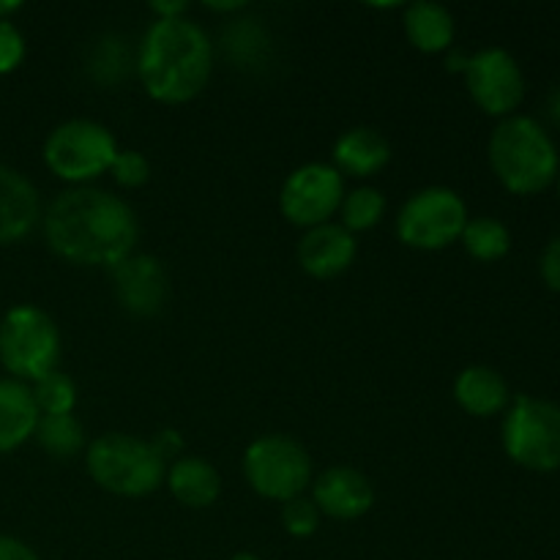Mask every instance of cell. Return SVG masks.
<instances>
[{"label": "cell", "instance_id": "obj_18", "mask_svg": "<svg viewBox=\"0 0 560 560\" xmlns=\"http://www.w3.org/2000/svg\"><path fill=\"white\" fill-rule=\"evenodd\" d=\"M454 397L465 413L487 419V416L501 413L509 405V383L492 366L474 364L459 372L454 383Z\"/></svg>", "mask_w": 560, "mask_h": 560}, {"label": "cell", "instance_id": "obj_20", "mask_svg": "<svg viewBox=\"0 0 560 560\" xmlns=\"http://www.w3.org/2000/svg\"><path fill=\"white\" fill-rule=\"evenodd\" d=\"M405 33H408L410 44L427 55L446 52L454 42V16L446 5L432 3V0H419L405 9Z\"/></svg>", "mask_w": 560, "mask_h": 560}, {"label": "cell", "instance_id": "obj_12", "mask_svg": "<svg viewBox=\"0 0 560 560\" xmlns=\"http://www.w3.org/2000/svg\"><path fill=\"white\" fill-rule=\"evenodd\" d=\"M113 279L120 306L131 315L153 317L167 304L170 277L153 255H129L113 268Z\"/></svg>", "mask_w": 560, "mask_h": 560}, {"label": "cell", "instance_id": "obj_8", "mask_svg": "<svg viewBox=\"0 0 560 560\" xmlns=\"http://www.w3.org/2000/svg\"><path fill=\"white\" fill-rule=\"evenodd\" d=\"M244 474L252 490L268 501L288 503L304 495L312 481V459L299 441L288 435L257 438L244 454Z\"/></svg>", "mask_w": 560, "mask_h": 560}, {"label": "cell", "instance_id": "obj_15", "mask_svg": "<svg viewBox=\"0 0 560 560\" xmlns=\"http://www.w3.org/2000/svg\"><path fill=\"white\" fill-rule=\"evenodd\" d=\"M42 217L38 191L20 170L0 164V246L22 241Z\"/></svg>", "mask_w": 560, "mask_h": 560}, {"label": "cell", "instance_id": "obj_31", "mask_svg": "<svg viewBox=\"0 0 560 560\" xmlns=\"http://www.w3.org/2000/svg\"><path fill=\"white\" fill-rule=\"evenodd\" d=\"M0 560H42L25 541L14 536H0Z\"/></svg>", "mask_w": 560, "mask_h": 560}, {"label": "cell", "instance_id": "obj_5", "mask_svg": "<svg viewBox=\"0 0 560 560\" xmlns=\"http://www.w3.org/2000/svg\"><path fill=\"white\" fill-rule=\"evenodd\" d=\"M60 331L52 317L33 304L14 306L0 320V364L14 381H33L58 370Z\"/></svg>", "mask_w": 560, "mask_h": 560}, {"label": "cell", "instance_id": "obj_13", "mask_svg": "<svg viewBox=\"0 0 560 560\" xmlns=\"http://www.w3.org/2000/svg\"><path fill=\"white\" fill-rule=\"evenodd\" d=\"M312 501L326 517L359 520L375 503V490L361 470L337 465V468H328L317 476Z\"/></svg>", "mask_w": 560, "mask_h": 560}, {"label": "cell", "instance_id": "obj_28", "mask_svg": "<svg viewBox=\"0 0 560 560\" xmlns=\"http://www.w3.org/2000/svg\"><path fill=\"white\" fill-rule=\"evenodd\" d=\"M25 58V38L20 27L9 20H0V74H9Z\"/></svg>", "mask_w": 560, "mask_h": 560}, {"label": "cell", "instance_id": "obj_32", "mask_svg": "<svg viewBox=\"0 0 560 560\" xmlns=\"http://www.w3.org/2000/svg\"><path fill=\"white\" fill-rule=\"evenodd\" d=\"M151 11L156 14V20H178V16H186V11H189V3H184V0H156V3H151Z\"/></svg>", "mask_w": 560, "mask_h": 560}, {"label": "cell", "instance_id": "obj_11", "mask_svg": "<svg viewBox=\"0 0 560 560\" xmlns=\"http://www.w3.org/2000/svg\"><path fill=\"white\" fill-rule=\"evenodd\" d=\"M465 85L470 98L495 118H509L525 96V77L512 52L501 47L470 55L465 66Z\"/></svg>", "mask_w": 560, "mask_h": 560}, {"label": "cell", "instance_id": "obj_21", "mask_svg": "<svg viewBox=\"0 0 560 560\" xmlns=\"http://www.w3.org/2000/svg\"><path fill=\"white\" fill-rule=\"evenodd\" d=\"M459 241H463L465 252L481 262L501 260L512 249V233H509L506 224L492 217L468 219Z\"/></svg>", "mask_w": 560, "mask_h": 560}, {"label": "cell", "instance_id": "obj_33", "mask_svg": "<svg viewBox=\"0 0 560 560\" xmlns=\"http://www.w3.org/2000/svg\"><path fill=\"white\" fill-rule=\"evenodd\" d=\"M20 9H22L20 0H0V20H9V16Z\"/></svg>", "mask_w": 560, "mask_h": 560}, {"label": "cell", "instance_id": "obj_26", "mask_svg": "<svg viewBox=\"0 0 560 560\" xmlns=\"http://www.w3.org/2000/svg\"><path fill=\"white\" fill-rule=\"evenodd\" d=\"M91 66H93V74H96L102 82L120 80L126 66L124 44H120L118 38H104V42L96 47V55H93Z\"/></svg>", "mask_w": 560, "mask_h": 560}, {"label": "cell", "instance_id": "obj_19", "mask_svg": "<svg viewBox=\"0 0 560 560\" xmlns=\"http://www.w3.org/2000/svg\"><path fill=\"white\" fill-rule=\"evenodd\" d=\"M170 492L178 503L189 509H208L217 503L222 492V476L208 459L202 457H180L170 465L167 479Z\"/></svg>", "mask_w": 560, "mask_h": 560}, {"label": "cell", "instance_id": "obj_9", "mask_svg": "<svg viewBox=\"0 0 560 560\" xmlns=\"http://www.w3.org/2000/svg\"><path fill=\"white\" fill-rule=\"evenodd\" d=\"M468 224V206L448 186H427L416 191L397 217V235L413 249L438 252L459 241Z\"/></svg>", "mask_w": 560, "mask_h": 560}, {"label": "cell", "instance_id": "obj_1", "mask_svg": "<svg viewBox=\"0 0 560 560\" xmlns=\"http://www.w3.org/2000/svg\"><path fill=\"white\" fill-rule=\"evenodd\" d=\"M137 217L126 200L93 186H74L44 217L49 249L74 266L115 268L135 255Z\"/></svg>", "mask_w": 560, "mask_h": 560}, {"label": "cell", "instance_id": "obj_29", "mask_svg": "<svg viewBox=\"0 0 560 560\" xmlns=\"http://www.w3.org/2000/svg\"><path fill=\"white\" fill-rule=\"evenodd\" d=\"M151 443V448L153 452H156V457L162 459L164 465L170 463V459H180V454H184V438H180V432L178 430H162V432H156V435H153V441H148Z\"/></svg>", "mask_w": 560, "mask_h": 560}, {"label": "cell", "instance_id": "obj_27", "mask_svg": "<svg viewBox=\"0 0 560 560\" xmlns=\"http://www.w3.org/2000/svg\"><path fill=\"white\" fill-rule=\"evenodd\" d=\"M109 170H113L115 180L126 189H137V186L148 184V178H151V164L140 151H118Z\"/></svg>", "mask_w": 560, "mask_h": 560}, {"label": "cell", "instance_id": "obj_14", "mask_svg": "<svg viewBox=\"0 0 560 560\" xmlns=\"http://www.w3.org/2000/svg\"><path fill=\"white\" fill-rule=\"evenodd\" d=\"M355 260V238L342 224H317L306 230L299 244V262L310 277L334 279Z\"/></svg>", "mask_w": 560, "mask_h": 560}, {"label": "cell", "instance_id": "obj_2", "mask_svg": "<svg viewBox=\"0 0 560 560\" xmlns=\"http://www.w3.org/2000/svg\"><path fill=\"white\" fill-rule=\"evenodd\" d=\"M137 71L148 96L162 104H186L200 96L213 71V47L197 22L156 20L142 36Z\"/></svg>", "mask_w": 560, "mask_h": 560}, {"label": "cell", "instance_id": "obj_4", "mask_svg": "<svg viewBox=\"0 0 560 560\" xmlns=\"http://www.w3.org/2000/svg\"><path fill=\"white\" fill-rule=\"evenodd\" d=\"M88 474L102 490L124 498L151 495L167 479V465L151 443L124 432H107L88 446Z\"/></svg>", "mask_w": 560, "mask_h": 560}, {"label": "cell", "instance_id": "obj_30", "mask_svg": "<svg viewBox=\"0 0 560 560\" xmlns=\"http://www.w3.org/2000/svg\"><path fill=\"white\" fill-rule=\"evenodd\" d=\"M541 279L547 288L560 293V235L547 244L545 255H541Z\"/></svg>", "mask_w": 560, "mask_h": 560}, {"label": "cell", "instance_id": "obj_37", "mask_svg": "<svg viewBox=\"0 0 560 560\" xmlns=\"http://www.w3.org/2000/svg\"><path fill=\"white\" fill-rule=\"evenodd\" d=\"M558 197H560V175H558Z\"/></svg>", "mask_w": 560, "mask_h": 560}, {"label": "cell", "instance_id": "obj_6", "mask_svg": "<svg viewBox=\"0 0 560 560\" xmlns=\"http://www.w3.org/2000/svg\"><path fill=\"white\" fill-rule=\"evenodd\" d=\"M118 142L104 124L88 118L66 120L49 131L44 142V162L69 184H88L113 167Z\"/></svg>", "mask_w": 560, "mask_h": 560}, {"label": "cell", "instance_id": "obj_16", "mask_svg": "<svg viewBox=\"0 0 560 560\" xmlns=\"http://www.w3.org/2000/svg\"><path fill=\"white\" fill-rule=\"evenodd\" d=\"M42 413L33 402L31 388L14 377L0 381V454L14 452L36 435Z\"/></svg>", "mask_w": 560, "mask_h": 560}, {"label": "cell", "instance_id": "obj_34", "mask_svg": "<svg viewBox=\"0 0 560 560\" xmlns=\"http://www.w3.org/2000/svg\"><path fill=\"white\" fill-rule=\"evenodd\" d=\"M550 115L556 124H560V85L552 91V96H550Z\"/></svg>", "mask_w": 560, "mask_h": 560}, {"label": "cell", "instance_id": "obj_25", "mask_svg": "<svg viewBox=\"0 0 560 560\" xmlns=\"http://www.w3.org/2000/svg\"><path fill=\"white\" fill-rule=\"evenodd\" d=\"M282 525L295 539H306V536H312L320 528V509L310 498H293V501H288L282 506Z\"/></svg>", "mask_w": 560, "mask_h": 560}, {"label": "cell", "instance_id": "obj_17", "mask_svg": "<svg viewBox=\"0 0 560 560\" xmlns=\"http://www.w3.org/2000/svg\"><path fill=\"white\" fill-rule=\"evenodd\" d=\"M388 159H392V145L381 131L370 129V126H355L334 145V164H337L339 175L366 178V175L381 173Z\"/></svg>", "mask_w": 560, "mask_h": 560}, {"label": "cell", "instance_id": "obj_23", "mask_svg": "<svg viewBox=\"0 0 560 560\" xmlns=\"http://www.w3.org/2000/svg\"><path fill=\"white\" fill-rule=\"evenodd\" d=\"M383 213H386V197L375 186H361L345 195L342 206H339V217H342V228L348 233H361V230H372L381 224Z\"/></svg>", "mask_w": 560, "mask_h": 560}, {"label": "cell", "instance_id": "obj_22", "mask_svg": "<svg viewBox=\"0 0 560 560\" xmlns=\"http://www.w3.org/2000/svg\"><path fill=\"white\" fill-rule=\"evenodd\" d=\"M36 438L44 452L55 459H69L82 452L85 432L71 413L66 416H42L36 427Z\"/></svg>", "mask_w": 560, "mask_h": 560}, {"label": "cell", "instance_id": "obj_7", "mask_svg": "<svg viewBox=\"0 0 560 560\" xmlns=\"http://www.w3.org/2000/svg\"><path fill=\"white\" fill-rule=\"evenodd\" d=\"M503 448L520 468L552 474L560 468V405L520 397L503 419Z\"/></svg>", "mask_w": 560, "mask_h": 560}, {"label": "cell", "instance_id": "obj_3", "mask_svg": "<svg viewBox=\"0 0 560 560\" xmlns=\"http://www.w3.org/2000/svg\"><path fill=\"white\" fill-rule=\"evenodd\" d=\"M490 164L514 195H539L558 180L560 156L550 131L528 115H509L490 137Z\"/></svg>", "mask_w": 560, "mask_h": 560}, {"label": "cell", "instance_id": "obj_35", "mask_svg": "<svg viewBox=\"0 0 560 560\" xmlns=\"http://www.w3.org/2000/svg\"><path fill=\"white\" fill-rule=\"evenodd\" d=\"M208 9H213V11H238V9H244V3H208Z\"/></svg>", "mask_w": 560, "mask_h": 560}, {"label": "cell", "instance_id": "obj_36", "mask_svg": "<svg viewBox=\"0 0 560 560\" xmlns=\"http://www.w3.org/2000/svg\"><path fill=\"white\" fill-rule=\"evenodd\" d=\"M230 560H260V558H257L255 552H235V556Z\"/></svg>", "mask_w": 560, "mask_h": 560}, {"label": "cell", "instance_id": "obj_10", "mask_svg": "<svg viewBox=\"0 0 560 560\" xmlns=\"http://www.w3.org/2000/svg\"><path fill=\"white\" fill-rule=\"evenodd\" d=\"M345 200V180L331 164L312 162L288 175L279 195V208L284 219L295 228H317L326 224L339 211Z\"/></svg>", "mask_w": 560, "mask_h": 560}, {"label": "cell", "instance_id": "obj_24", "mask_svg": "<svg viewBox=\"0 0 560 560\" xmlns=\"http://www.w3.org/2000/svg\"><path fill=\"white\" fill-rule=\"evenodd\" d=\"M31 394L42 416H66L71 413L77 405L74 381H71L69 375H63L60 370H52L44 377H38V381L33 383Z\"/></svg>", "mask_w": 560, "mask_h": 560}]
</instances>
